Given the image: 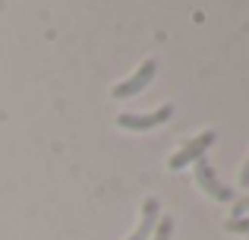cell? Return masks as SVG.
<instances>
[{
  "label": "cell",
  "mask_w": 249,
  "mask_h": 240,
  "mask_svg": "<svg viewBox=\"0 0 249 240\" xmlns=\"http://www.w3.org/2000/svg\"><path fill=\"white\" fill-rule=\"evenodd\" d=\"M240 184H243V186H249V158H246L243 171H240Z\"/></svg>",
  "instance_id": "9"
},
{
  "label": "cell",
  "mask_w": 249,
  "mask_h": 240,
  "mask_svg": "<svg viewBox=\"0 0 249 240\" xmlns=\"http://www.w3.org/2000/svg\"><path fill=\"white\" fill-rule=\"evenodd\" d=\"M214 139H218V133H214V129H205V133H199L196 139H189L186 146H183L180 152L170 158V171H180V167H189V165H196L199 158H205V148L212 146Z\"/></svg>",
  "instance_id": "1"
},
{
  "label": "cell",
  "mask_w": 249,
  "mask_h": 240,
  "mask_svg": "<svg viewBox=\"0 0 249 240\" xmlns=\"http://www.w3.org/2000/svg\"><path fill=\"white\" fill-rule=\"evenodd\" d=\"M227 231H231V234H249V215L246 218H231V222H227Z\"/></svg>",
  "instance_id": "7"
},
{
  "label": "cell",
  "mask_w": 249,
  "mask_h": 240,
  "mask_svg": "<svg viewBox=\"0 0 249 240\" xmlns=\"http://www.w3.org/2000/svg\"><path fill=\"white\" fill-rule=\"evenodd\" d=\"M155 73H158V63H155V60H145L126 82H117V86L110 89V95H114V98H129V95L142 92V89H145L148 82L155 79Z\"/></svg>",
  "instance_id": "3"
},
{
  "label": "cell",
  "mask_w": 249,
  "mask_h": 240,
  "mask_svg": "<svg viewBox=\"0 0 249 240\" xmlns=\"http://www.w3.org/2000/svg\"><path fill=\"white\" fill-rule=\"evenodd\" d=\"M246 215H249V193L233 199V218H246Z\"/></svg>",
  "instance_id": "8"
},
{
  "label": "cell",
  "mask_w": 249,
  "mask_h": 240,
  "mask_svg": "<svg viewBox=\"0 0 249 240\" xmlns=\"http://www.w3.org/2000/svg\"><path fill=\"white\" fill-rule=\"evenodd\" d=\"M170 114H174V108L164 105V108H158L155 114H120L117 117V123H120L123 129H133V133H142V129H152V127H161Z\"/></svg>",
  "instance_id": "4"
},
{
  "label": "cell",
  "mask_w": 249,
  "mask_h": 240,
  "mask_svg": "<svg viewBox=\"0 0 249 240\" xmlns=\"http://www.w3.org/2000/svg\"><path fill=\"white\" fill-rule=\"evenodd\" d=\"M170 234H174V218H161L158 228H155V234L148 240H170Z\"/></svg>",
  "instance_id": "6"
},
{
  "label": "cell",
  "mask_w": 249,
  "mask_h": 240,
  "mask_svg": "<svg viewBox=\"0 0 249 240\" xmlns=\"http://www.w3.org/2000/svg\"><path fill=\"white\" fill-rule=\"evenodd\" d=\"M158 222H161L158 199H145V203H142V222H139V228H136L126 240H148V237L155 234V228H158Z\"/></svg>",
  "instance_id": "5"
},
{
  "label": "cell",
  "mask_w": 249,
  "mask_h": 240,
  "mask_svg": "<svg viewBox=\"0 0 249 240\" xmlns=\"http://www.w3.org/2000/svg\"><path fill=\"white\" fill-rule=\"evenodd\" d=\"M193 167H196V180H199V186H202V190H205L212 199H218V203H231V199H233V190L221 184L218 174H214V167L208 165L205 158H199Z\"/></svg>",
  "instance_id": "2"
}]
</instances>
